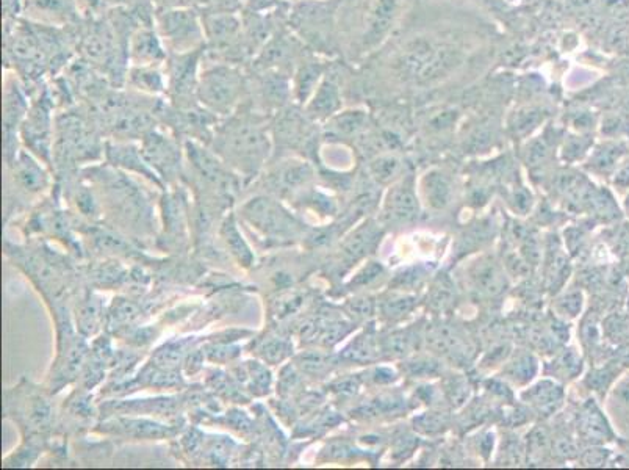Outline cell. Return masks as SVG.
<instances>
[{
	"mask_svg": "<svg viewBox=\"0 0 629 470\" xmlns=\"http://www.w3.org/2000/svg\"><path fill=\"white\" fill-rule=\"evenodd\" d=\"M220 149L227 160L237 163L245 173H256L268 156V137L262 127L248 120H238L221 131Z\"/></svg>",
	"mask_w": 629,
	"mask_h": 470,
	"instance_id": "cell-1",
	"label": "cell"
},
{
	"mask_svg": "<svg viewBox=\"0 0 629 470\" xmlns=\"http://www.w3.org/2000/svg\"><path fill=\"white\" fill-rule=\"evenodd\" d=\"M245 80L231 66H213L202 73L198 94L202 104L215 113H231L240 101Z\"/></svg>",
	"mask_w": 629,
	"mask_h": 470,
	"instance_id": "cell-2",
	"label": "cell"
},
{
	"mask_svg": "<svg viewBox=\"0 0 629 470\" xmlns=\"http://www.w3.org/2000/svg\"><path fill=\"white\" fill-rule=\"evenodd\" d=\"M245 217L251 225L273 239L284 237L285 234L296 232V223L293 217L285 212L279 204L270 198L252 199L245 207Z\"/></svg>",
	"mask_w": 629,
	"mask_h": 470,
	"instance_id": "cell-3",
	"label": "cell"
},
{
	"mask_svg": "<svg viewBox=\"0 0 629 470\" xmlns=\"http://www.w3.org/2000/svg\"><path fill=\"white\" fill-rule=\"evenodd\" d=\"M163 37L177 51H191L202 41V29L193 11L171 10L159 16Z\"/></svg>",
	"mask_w": 629,
	"mask_h": 470,
	"instance_id": "cell-4",
	"label": "cell"
},
{
	"mask_svg": "<svg viewBox=\"0 0 629 470\" xmlns=\"http://www.w3.org/2000/svg\"><path fill=\"white\" fill-rule=\"evenodd\" d=\"M141 154L148 165L163 174V178H173L180 170V152L176 143L154 129L144 135Z\"/></svg>",
	"mask_w": 629,
	"mask_h": 470,
	"instance_id": "cell-5",
	"label": "cell"
},
{
	"mask_svg": "<svg viewBox=\"0 0 629 470\" xmlns=\"http://www.w3.org/2000/svg\"><path fill=\"white\" fill-rule=\"evenodd\" d=\"M187 154L196 173L209 182L213 187H218L221 193H231L237 188V179L232 176L223 163L216 159L209 151H205L195 143H187Z\"/></svg>",
	"mask_w": 629,
	"mask_h": 470,
	"instance_id": "cell-6",
	"label": "cell"
},
{
	"mask_svg": "<svg viewBox=\"0 0 629 470\" xmlns=\"http://www.w3.org/2000/svg\"><path fill=\"white\" fill-rule=\"evenodd\" d=\"M384 217L396 225H406L418 217V199L412 185L403 182L390 190L384 204Z\"/></svg>",
	"mask_w": 629,
	"mask_h": 470,
	"instance_id": "cell-7",
	"label": "cell"
},
{
	"mask_svg": "<svg viewBox=\"0 0 629 470\" xmlns=\"http://www.w3.org/2000/svg\"><path fill=\"white\" fill-rule=\"evenodd\" d=\"M578 434L579 438L589 444H603L612 441L614 433L609 427L608 420L601 413L594 400L584 403L578 414Z\"/></svg>",
	"mask_w": 629,
	"mask_h": 470,
	"instance_id": "cell-8",
	"label": "cell"
},
{
	"mask_svg": "<svg viewBox=\"0 0 629 470\" xmlns=\"http://www.w3.org/2000/svg\"><path fill=\"white\" fill-rule=\"evenodd\" d=\"M468 275L471 287L482 297H497L506 287V278L500 265L489 259L473 265Z\"/></svg>",
	"mask_w": 629,
	"mask_h": 470,
	"instance_id": "cell-9",
	"label": "cell"
},
{
	"mask_svg": "<svg viewBox=\"0 0 629 470\" xmlns=\"http://www.w3.org/2000/svg\"><path fill=\"white\" fill-rule=\"evenodd\" d=\"M198 52H188L179 55L171 65L169 80H171V90L177 96H187L198 88L199 80L196 77V66H198Z\"/></svg>",
	"mask_w": 629,
	"mask_h": 470,
	"instance_id": "cell-10",
	"label": "cell"
},
{
	"mask_svg": "<svg viewBox=\"0 0 629 470\" xmlns=\"http://www.w3.org/2000/svg\"><path fill=\"white\" fill-rule=\"evenodd\" d=\"M130 57L135 65L149 66L162 62L165 58L162 43L154 30L141 29L130 40Z\"/></svg>",
	"mask_w": 629,
	"mask_h": 470,
	"instance_id": "cell-11",
	"label": "cell"
},
{
	"mask_svg": "<svg viewBox=\"0 0 629 470\" xmlns=\"http://www.w3.org/2000/svg\"><path fill=\"white\" fill-rule=\"evenodd\" d=\"M523 400L531 408L536 409L537 413L543 414V416H551L562 405L564 391L554 381L545 380L526 391L523 394Z\"/></svg>",
	"mask_w": 629,
	"mask_h": 470,
	"instance_id": "cell-12",
	"label": "cell"
},
{
	"mask_svg": "<svg viewBox=\"0 0 629 470\" xmlns=\"http://www.w3.org/2000/svg\"><path fill=\"white\" fill-rule=\"evenodd\" d=\"M398 11V0H378L371 11L365 44L376 46L384 40L385 35L392 29Z\"/></svg>",
	"mask_w": 629,
	"mask_h": 470,
	"instance_id": "cell-13",
	"label": "cell"
},
{
	"mask_svg": "<svg viewBox=\"0 0 629 470\" xmlns=\"http://www.w3.org/2000/svg\"><path fill=\"white\" fill-rule=\"evenodd\" d=\"M462 63V54L454 49H439L429 58L425 68L421 69L418 74V80L421 84H432L442 77L453 73L454 69Z\"/></svg>",
	"mask_w": 629,
	"mask_h": 470,
	"instance_id": "cell-14",
	"label": "cell"
},
{
	"mask_svg": "<svg viewBox=\"0 0 629 470\" xmlns=\"http://www.w3.org/2000/svg\"><path fill=\"white\" fill-rule=\"evenodd\" d=\"M379 237H381V232H379L378 226H374L373 223L360 226L343 243V256L349 259V261L362 259L365 254L373 250L376 243H378Z\"/></svg>",
	"mask_w": 629,
	"mask_h": 470,
	"instance_id": "cell-15",
	"label": "cell"
},
{
	"mask_svg": "<svg viewBox=\"0 0 629 470\" xmlns=\"http://www.w3.org/2000/svg\"><path fill=\"white\" fill-rule=\"evenodd\" d=\"M428 344L432 350L439 351L451 358L465 355V344L456 329L448 325H435L428 329Z\"/></svg>",
	"mask_w": 629,
	"mask_h": 470,
	"instance_id": "cell-16",
	"label": "cell"
},
{
	"mask_svg": "<svg viewBox=\"0 0 629 470\" xmlns=\"http://www.w3.org/2000/svg\"><path fill=\"white\" fill-rule=\"evenodd\" d=\"M423 192H425L426 203L432 209H445L451 203L453 184L446 174L440 173V171H431V173L426 174L425 181H423Z\"/></svg>",
	"mask_w": 629,
	"mask_h": 470,
	"instance_id": "cell-17",
	"label": "cell"
},
{
	"mask_svg": "<svg viewBox=\"0 0 629 470\" xmlns=\"http://www.w3.org/2000/svg\"><path fill=\"white\" fill-rule=\"evenodd\" d=\"M24 137L30 141V146L36 152H47V143H49V113L44 109L43 105H38L32 113L29 120L24 124Z\"/></svg>",
	"mask_w": 629,
	"mask_h": 470,
	"instance_id": "cell-18",
	"label": "cell"
},
{
	"mask_svg": "<svg viewBox=\"0 0 629 470\" xmlns=\"http://www.w3.org/2000/svg\"><path fill=\"white\" fill-rule=\"evenodd\" d=\"M107 156L113 165H121V167L130 168V170H137L138 173H143L144 176H148L149 179H154V181L159 184V181L155 179L154 173L146 167L148 163L144 160L141 151L138 152L133 146L112 145V143H108Z\"/></svg>",
	"mask_w": 629,
	"mask_h": 470,
	"instance_id": "cell-19",
	"label": "cell"
},
{
	"mask_svg": "<svg viewBox=\"0 0 629 470\" xmlns=\"http://www.w3.org/2000/svg\"><path fill=\"white\" fill-rule=\"evenodd\" d=\"M432 54H434V49L426 41H415V43L410 44L406 52L398 60L401 73L407 74V76L418 77L421 69L425 68Z\"/></svg>",
	"mask_w": 629,
	"mask_h": 470,
	"instance_id": "cell-20",
	"label": "cell"
},
{
	"mask_svg": "<svg viewBox=\"0 0 629 470\" xmlns=\"http://www.w3.org/2000/svg\"><path fill=\"white\" fill-rule=\"evenodd\" d=\"M16 179H18L21 187L30 190V192L43 190L47 184L46 174L41 170L40 165L26 154H21L18 162H16Z\"/></svg>",
	"mask_w": 629,
	"mask_h": 470,
	"instance_id": "cell-21",
	"label": "cell"
},
{
	"mask_svg": "<svg viewBox=\"0 0 629 470\" xmlns=\"http://www.w3.org/2000/svg\"><path fill=\"white\" fill-rule=\"evenodd\" d=\"M210 40L218 46H229L240 33V22L234 16H213L205 24Z\"/></svg>",
	"mask_w": 629,
	"mask_h": 470,
	"instance_id": "cell-22",
	"label": "cell"
},
{
	"mask_svg": "<svg viewBox=\"0 0 629 470\" xmlns=\"http://www.w3.org/2000/svg\"><path fill=\"white\" fill-rule=\"evenodd\" d=\"M406 406V400L398 397V395H381V397L374 398L367 405L357 409V416L360 417H378V416H390V414L399 413L403 411Z\"/></svg>",
	"mask_w": 629,
	"mask_h": 470,
	"instance_id": "cell-23",
	"label": "cell"
},
{
	"mask_svg": "<svg viewBox=\"0 0 629 470\" xmlns=\"http://www.w3.org/2000/svg\"><path fill=\"white\" fill-rule=\"evenodd\" d=\"M116 431L119 433L133 436V438H162L169 433L168 428L157 425L154 422H146V420H123V422L113 423Z\"/></svg>",
	"mask_w": 629,
	"mask_h": 470,
	"instance_id": "cell-24",
	"label": "cell"
},
{
	"mask_svg": "<svg viewBox=\"0 0 629 470\" xmlns=\"http://www.w3.org/2000/svg\"><path fill=\"white\" fill-rule=\"evenodd\" d=\"M379 347L378 342L371 334H364V336L357 337L353 344L349 345L345 351H343V358L348 359L351 362H371L378 358Z\"/></svg>",
	"mask_w": 629,
	"mask_h": 470,
	"instance_id": "cell-25",
	"label": "cell"
},
{
	"mask_svg": "<svg viewBox=\"0 0 629 470\" xmlns=\"http://www.w3.org/2000/svg\"><path fill=\"white\" fill-rule=\"evenodd\" d=\"M223 237L226 240L227 246H229V250L231 253L237 257L238 262L240 264L251 265L252 262V253L249 250L248 245H246L245 240L241 237L240 231H238L237 225H235L234 220L229 218L226 220V223L223 225Z\"/></svg>",
	"mask_w": 629,
	"mask_h": 470,
	"instance_id": "cell-26",
	"label": "cell"
},
{
	"mask_svg": "<svg viewBox=\"0 0 629 470\" xmlns=\"http://www.w3.org/2000/svg\"><path fill=\"white\" fill-rule=\"evenodd\" d=\"M338 105H340V98H338L337 87L332 82H324L310 104V113L315 116L331 115L338 109Z\"/></svg>",
	"mask_w": 629,
	"mask_h": 470,
	"instance_id": "cell-27",
	"label": "cell"
},
{
	"mask_svg": "<svg viewBox=\"0 0 629 470\" xmlns=\"http://www.w3.org/2000/svg\"><path fill=\"white\" fill-rule=\"evenodd\" d=\"M537 372V361L532 355H520L514 361L509 362L504 373L515 384H526L531 381Z\"/></svg>",
	"mask_w": 629,
	"mask_h": 470,
	"instance_id": "cell-28",
	"label": "cell"
},
{
	"mask_svg": "<svg viewBox=\"0 0 629 470\" xmlns=\"http://www.w3.org/2000/svg\"><path fill=\"white\" fill-rule=\"evenodd\" d=\"M130 84L138 90L159 93L163 90V79L155 69L149 66H137L130 71Z\"/></svg>",
	"mask_w": 629,
	"mask_h": 470,
	"instance_id": "cell-29",
	"label": "cell"
},
{
	"mask_svg": "<svg viewBox=\"0 0 629 470\" xmlns=\"http://www.w3.org/2000/svg\"><path fill=\"white\" fill-rule=\"evenodd\" d=\"M310 176H312V170L307 163L295 162L293 165L288 163L287 167L277 171V185L281 184L285 190H290V188L298 187V185L309 181Z\"/></svg>",
	"mask_w": 629,
	"mask_h": 470,
	"instance_id": "cell-30",
	"label": "cell"
},
{
	"mask_svg": "<svg viewBox=\"0 0 629 470\" xmlns=\"http://www.w3.org/2000/svg\"><path fill=\"white\" fill-rule=\"evenodd\" d=\"M417 345V336L412 331H398V333L390 334L389 337H385L382 342V351L389 353L390 356H406L410 353V350Z\"/></svg>",
	"mask_w": 629,
	"mask_h": 470,
	"instance_id": "cell-31",
	"label": "cell"
},
{
	"mask_svg": "<svg viewBox=\"0 0 629 470\" xmlns=\"http://www.w3.org/2000/svg\"><path fill=\"white\" fill-rule=\"evenodd\" d=\"M415 308V298L409 295H389L381 303V312L385 319L399 320Z\"/></svg>",
	"mask_w": 629,
	"mask_h": 470,
	"instance_id": "cell-32",
	"label": "cell"
},
{
	"mask_svg": "<svg viewBox=\"0 0 629 470\" xmlns=\"http://www.w3.org/2000/svg\"><path fill=\"white\" fill-rule=\"evenodd\" d=\"M581 369H583V361L575 350H565L553 362V373L564 380H572L581 373Z\"/></svg>",
	"mask_w": 629,
	"mask_h": 470,
	"instance_id": "cell-33",
	"label": "cell"
},
{
	"mask_svg": "<svg viewBox=\"0 0 629 470\" xmlns=\"http://www.w3.org/2000/svg\"><path fill=\"white\" fill-rule=\"evenodd\" d=\"M443 392H445L446 398L450 400L451 405L461 406L467 402L468 394H470V386L464 376L453 375L450 378H446L443 383Z\"/></svg>",
	"mask_w": 629,
	"mask_h": 470,
	"instance_id": "cell-34",
	"label": "cell"
},
{
	"mask_svg": "<svg viewBox=\"0 0 629 470\" xmlns=\"http://www.w3.org/2000/svg\"><path fill=\"white\" fill-rule=\"evenodd\" d=\"M281 74L279 73H271L268 76H265L262 82V94L265 102L268 101L270 104L279 105L282 102V99L287 96V84H285V80L282 79Z\"/></svg>",
	"mask_w": 629,
	"mask_h": 470,
	"instance_id": "cell-35",
	"label": "cell"
},
{
	"mask_svg": "<svg viewBox=\"0 0 629 470\" xmlns=\"http://www.w3.org/2000/svg\"><path fill=\"white\" fill-rule=\"evenodd\" d=\"M543 120L542 110L534 109H523L514 116V121H512V131H514L515 135H528L532 129H536L537 124Z\"/></svg>",
	"mask_w": 629,
	"mask_h": 470,
	"instance_id": "cell-36",
	"label": "cell"
},
{
	"mask_svg": "<svg viewBox=\"0 0 629 470\" xmlns=\"http://www.w3.org/2000/svg\"><path fill=\"white\" fill-rule=\"evenodd\" d=\"M298 367H301L302 372L309 373V375H321L326 372L331 366V359L328 355H324L321 351H309V353H302L298 359Z\"/></svg>",
	"mask_w": 629,
	"mask_h": 470,
	"instance_id": "cell-37",
	"label": "cell"
},
{
	"mask_svg": "<svg viewBox=\"0 0 629 470\" xmlns=\"http://www.w3.org/2000/svg\"><path fill=\"white\" fill-rule=\"evenodd\" d=\"M320 76L321 68L318 65H306L299 69L298 77H296V94L301 101L307 99V96L312 93Z\"/></svg>",
	"mask_w": 629,
	"mask_h": 470,
	"instance_id": "cell-38",
	"label": "cell"
},
{
	"mask_svg": "<svg viewBox=\"0 0 629 470\" xmlns=\"http://www.w3.org/2000/svg\"><path fill=\"white\" fill-rule=\"evenodd\" d=\"M415 430L423 434L442 433L448 425L445 413H426L414 420Z\"/></svg>",
	"mask_w": 629,
	"mask_h": 470,
	"instance_id": "cell-39",
	"label": "cell"
},
{
	"mask_svg": "<svg viewBox=\"0 0 629 470\" xmlns=\"http://www.w3.org/2000/svg\"><path fill=\"white\" fill-rule=\"evenodd\" d=\"M399 160L396 157H381L371 163V173L381 182H389L399 173Z\"/></svg>",
	"mask_w": 629,
	"mask_h": 470,
	"instance_id": "cell-40",
	"label": "cell"
},
{
	"mask_svg": "<svg viewBox=\"0 0 629 470\" xmlns=\"http://www.w3.org/2000/svg\"><path fill=\"white\" fill-rule=\"evenodd\" d=\"M406 372L415 378H426V376L439 375L442 372L440 362L432 358H418L406 364Z\"/></svg>",
	"mask_w": 629,
	"mask_h": 470,
	"instance_id": "cell-41",
	"label": "cell"
},
{
	"mask_svg": "<svg viewBox=\"0 0 629 470\" xmlns=\"http://www.w3.org/2000/svg\"><path fill=\"white\" fill-rule=\"evenodd\" d=\"M619 375V370L614 367L606 366L603 369L594 370L587 376L586 384L592 391L604 392L611 386L615 376Z\"/></svg>",
	"mask_w": 629,
	"mask_h": 470,
	"instance_id": "cell-42",
	"label": "cell"
},
{
	"mask_svg": "<svg viewBox=\"0 0 629 470\" xmlns=\"http://www.w3.org/2000/svg\"><path fill=\"white\" fill-rule=\"evenodd\" d=\"M365 124V115L362 112H349L345 115L338 116L335 120V131L340 134L351 135L360 131Z\"/></svg>",
	"mask_w": 629,
	"mask_h": 470,
	"instance_id": "cell-43",
	"label": "cell"
},
{
	"mask_svg": "<svg viewBox=\"0 0 629 470\" xmlns=\"http://www.w3.org/2000/svg\"><path fill=\"white\" fill-rule=\"evenodd\" d=\"M431 292V306L437 311H445L453 300V287L446 281L435 282Z\"/></svg>",
	"mask_w": 629,
	"mask_h": 470,
	"instance_id": "cell-44",
	"label": "cell"
},
{
	"mask_svg": "<svg viewBox=\"0 0 629 470\" xmlns=\"http://www.w3.org/2000/svg\"><path fill=\"white\" fill-rule=\"evenodd\" d=\"M620 151L619 146H604L600 151L595 154L594 157V168H597L598 171H608L614 167L615 162L619 160Z\"/></svg>",
	"mask_w": 629,
	"mask_h": 470,
	"instance_id": "cell-45",
	"label": "cell"
},
{
	"mask_svg": "<svg viewBox=\"0 0 629 470\" xmlns=\"http://www.w3.org/2000/svg\"><path fill=\"white\" fill-rule=\"evenodd\" d=\"M550 447V436L543 428H536L529 436L528 453L532 458L547 452Z\"/></svg>",
	"mask_w": 629,
	"mask_h": 470,
	"instance_id": "cell-46",
	"label": "cell"
},
{
	"mask_svg": "<svg viewBox=\"0 0 629 470\" xmlns=\"http://www.w3.org/2000/svg\"><path fill=\"white\" fill-rule=\"evenodd\" d=\"M99 309L94 303L83 304L79 312V326L85 333H94L98 323Z\"/></svg>",
	"mask_w": 629,
	"mask_h": 470,
	"instance_id": "cell-47",
	"label": "cell"
},
{
	"mask_svg": "<svg viewBox=\"0 0 629 470\" xmlns=\"http://www.w3.org/2000/svg\"><path fill=\"white\" fill-rule=\"evenodd\" d=\"M262 351V356L265 358V361L279 362L288 355L290 345H288L285 340L276 339L270 342V344L263 345Z\"/></svg>",
	"mask_w": 629,
	"mask_h": 470,
	"instance_id": "cell-48",
	"label": "cell"
},
{
	"mask_svg": "<svg viewBox=\"0 0 629 470\" xmlns=\"http://www.w3.org/2000/svg\"><path fill=\"white\" fill-rule=\"evenodd\" d=\"M382 273H384V267H382L379 262H370V264L353 279V286H368L371 282L376 281Z\"/></svg>",
	"mask_w": 629,
	"mask_h": 470,
	"instance_id": "cell-49",
	"label": "cell"
},
{
	"mask_svg": "<svg viewBox=\"0 0 629 470\" xmlns=\"http://www.w3.org/2000/svg\"><path fill=\"white\" fill-rule=\"evenodd\" d=\"M548 157V146L543 140H537L529 146L528 149V165L531 167H539Z\"/></svg>",
	"mask_w": 629,
	"mask_h": 470,
	"instance_id": "cell-50",
	"label": "cell"
},
{
	"mask_svg": "<svg viewBox=\"0 0 629 470\" xmlns=\"http://www.w3.org/2000/svg\"><path fill=\"white\" fill-rule=\"evenodd\" d=\"M349 311L356 317H370L374 312V303L371 298H357L348 304Z\"/></svg>",
	"mask_w": 629,
	"mask_h": 470,
	"instance_id": "cell-51",
	"label": "cell"
},
{
	"mask_svg": "<svg viewBox=\"0 0 629 470\" xmlns=\"http://www.w3.org/2000/svg\"><path fill=\"white\" fill-rule=\"evenodd\" d=\"M612 397L617 403V408L622 409L623 413L629 414V378L615 387Z\"/></svg>",
	"mask_w": 629,
	"mask_h": 470,
	"instance_id": "cell-52",
	"label": "cell"
},
{
	"mask_svg": "<svg viewBox=\"0 0 629 470\" xmlns=\"http://www.w3.org/2000/svg\"><path fill=\"white\" fill-rule=\"evenodd\" d=\"M581 304H583V300H581V293L578 292L568 293L567 297L561 301L564 312H568V315H572V317L581 311Z\"/></svg>",
	"mask_w": 629,
	"mask_h": 470,
	"instance_id": "cell-53",
	"label": "cell"
},
{
	"mask_svg": "<svg viewBox=\"0 0 629 470\" xmlns=\"http://www.w3.org/2000/svg\"><path fill=\"white\" fill-rule=\"evenodd\" d=\"M512 203H514L515 210L526 214L531 209V195H528L523 188H518V190H515L514 196H512Z\"/></svg>",
	"mask_w": 629,
	"mask_h": 470,
	"instance_id": "cell-54",
	"label": "cell"
},
{
	"mask_svg": "<svg viewBox=\"0 0 629 470\" xmlns=\"http://www.w3.org/2000/svg\"><path fill=\"white\" fill-rule=\"evenodd\" d=\"M371 378L376 384H389L396 380L393 370L387 369V367H379V369L374 370Z\"/></svg>",
	"mask_w": 629,
	"mask_h": 470,
	"instance_id": "cell-55",
	"label": "cell"
},
{
	"mask_svg": "<svg viewBox=\"0 0 629 470\" xmlns=\"http://www.w3.org/2000/svg\"><path fill=\"white\" fill-rule=\"evenodd\" d=\"M620 362H622L623 366H629V348L620 355Z\"/></svg>",
	"mask_w": 629,
	"mask_h": 470,
	"instance_id": "cell-56",
	"label": "cell"
},
{
	"mask_svg": "<svg viewBox=\"0 0 629 470\" xmlns=\"http://www.w3.org/2000/svg\"><path fill=\"white\" fill-rule=\"evenodd\" d=\"M113 2H121V0H113Z\"/></svg>",
	"mask_w": 629,
	"mask_h": 470,
	"instance_id": "cell-57",
	"label": "cell"
}]
</instances>
